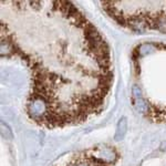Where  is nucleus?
Returning a JSON list of instances; mask_svg holds the SVG:
<instances>
[{"label": "nucleus", "instance_id": "nucleus-1", "mask_svg": "<svg viewBox=\"0 0 166 166\" xmlns=\"http://www.w3.org/2000/svg\"><path fill=\"white\" fill-rule=\"evenodd\" d=\"M101 5L123 27L166 33V1H102Z\"/></svg>", "mask_w": 166, "mask_h": 166}, {"label": "nucleus", "instance_id": "nucleus-2", "mask_svg": "<svg viewBox=\"0 0 166 166\" xmlns=\"http://www.w3.org/2000/svg\"><path fill=\"white\" fill-rule=\"evenodd\" d=\"M126 131H127V119L125 116H123L120 119L119 123H117L116 132H115V135H114V140L115 141L123 140Z\"/></svg>", "mask_w": 166, "mask_h": 166}, {"label": "nucleus", "instance_id": "nucleus-3", "mask_svg": "<svg viewBox=\"0 0 166 166\" xmlns=\"http://www.w3.org/2000/svg\"><path fill=\"white\" fill-rule=\"evenodd\" d=\"M1 134H3V137H6L7 140H12V138H13L11 130H10V127L8 126L5 122H1Z\"/></svg>", "mask_w": 166, "mask_h": 166}, {"label": "nucleus", "instance_id": "nucleus-4", "mask_svg": "<svg viewBox=\"0 0 166 166\" xmlns=\"http://www.w3.org/2000/svg\"><path fill=\"white\" fill-rule=\"evenodd\" d=\"M161 150H162V151H166V141H165V142L162 143V145H161Z\"/></svg>", "mask_w": 166, "mask_h": 166}]
</instances>
